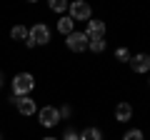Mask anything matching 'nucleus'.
<instances>
[{
    "instance_id": "1",
    "label": "nucleus",
    "mask_w": 150,
    "mask_h": 140,
    "mask_svg": "<svg viewBox=\"0 0 150 140\" xmlns=\"http://www.w3.org/2000/svg\"><path fill=\"white\" fill-rule=\"evenodd\" d=\"M33 88H35V78L30 73H18L13 78V93H15V98H28L33 93Z\"/></svg>"
},
{
    "instance_id": "2",
    "label": "nucleus",
    "mask_w": 150,
    "mask_h": 140,
    "mask_svg": "<svg viewBox=\"0 0 150 140\" xmlns=\"http://www.w3.org/2000/svg\"><path fill=\"white\" fill-rule=\"evenodd\" d=\"M68 10H70V18H73L75 23H78V20L85 23V20H90V15H93V8L88 5L85 0H75V3H70Z\"/></svg>"
},
{
    "instance_id": "3",
    "label": "nucleus",
    "mask_w": 150,
    "mask_h": 140,
    "mask_svg": "<svg viewBox=\"0 0 150 140\" xmlns=\"http://www.w3.org/2000/svg\"><path fill=\"white\" fill-rule=\"evenodd\" d=\"M28 38H30L35 45H45L50 40V28L45 25V23H35V25L28 30Z\"/></svg>"
},
{
    "instance_id": "4",
    "label": "nucleus",
    "mask_w": 150,
    "mask_h": 140,
    "mask_svg": "<svg viewBox=\"0 0 150 140\" xmlns=\"http://www.w3.org/2000/svg\"><path fill=\"white\" fill-rule=\"evenodd\" d=\"M38 118H40V125H43V128H55V125L60 123V110L53 108V105H45V108L38 113Z\"/></svg>"
},
{
    "instance_id": "5",
    "label": "nucleus",
    "mask_w": 150,
    "mask_h": 140,
    "mask_svg": "<svg viewBox=\"0 0 150 140\" xmlns=\"http://www.w3.org/2000/svg\"><path fill=\"white\" fill-rule=\"evenodd\" d=\"M65 45H68V50H73V53H83V50L88 48V35L73 30L68 38H65Z\"/></svg>"
},
{
    "instance_id": "6",
    "label": "nucleus",
    "mask_w": 150,
    "mask_h": 140,
    "mask_svg": "<svg viewBox=\"0 0 150 140\" xmlns=\"http://www.w3.org/2000/svg\"><path fill=\"white\" fill-rule=\"evenodd\" d=\"M130 70H133V73H138V75L150 73V55H148V53L133 55V58H130Z\"/></svg>"
},
{
    "instance_id": "7",
    "label": "nucleus",
    "mask_w": 150,
    "mask_h": 140,
    "mask_svg": "<svg viewBox=\"0 0 150 140\" xmlns=\"http://www.w3.org/2000/svg\"><path fill=\"white\" fill-rule=\"evenodd\" d=\"M105 20H88V25H85V35H88V40H100V38H105Z\"/></svg>"
},
{
    "instance_id": "8",
    "label": "nucleus",
    "mask_w": 150,
    "mask_h": 140,
    "mask_svg": "<svg viewBox=\"0 0 150 140\" xmlns=\"http://www.w3.org/2000/svg\"><path fill=\"white\" fill-rule=\"evenodd\" d=\"M13 103H15L18 113H20V115H25V118H28V115H33V113H35V110H38L35 100H33L30 95H28V98H13Z\"/></svg>"
},
{
    "instance_id": "9",
    "label": "nucleus",
    "mask_w": 150,
    "mask_h": 140,
    "mask_svg": "<svg viewBox=\"0 0 150 140\" xmlns=\"http://www.w3.org/2000/svg\"><path fill=\"white\" fill-rule=\"evenodd\" d=\"M133 118V105H130V103H118V105H115V120H118V123H128V120Z\"/></svg>"
},
{
    "instance_id": "10",
    "label": "nucleus",
    "mask_w": 150,
    "mask_h": 140,
    "mask_svg": "<svg viewBox=\"0 0 150 140\" xmlns=\"http://www.w3.org/2000/svg\"><path fill=\"white\" fill-rule=\"evenodd\" d=\"M73 28H75V20H73L70 15H63V18L58 20V33H63L65 38H68L70 33H73Z\"/></svg>"
},
{
    "instance_id": "11",
    "label": "nucleus",
    "mask_w": 150,
    "mask_h": 140,
    "mask_svg": "<svg viewBox=\"0 0 150 140\" xmlns=\"http://www.w3.org/2000/svg\"><path fill=\"white\" fill-rule=\"evenodd\" d=\"M80 140H103V133L98 128H85L80 133Z\"/></svg>"
},
{
    "instance_id": "12",
    "label": "nucleus",
    "mask_w": 150,
    "mask_h": 140,
    "mask_svg": "<svg viewBox=\"0 0 150 140\" xmlns=\"http://www.w3.org/2000/svg\"><path fill=\"white\" fill-rule=\"evenodd\" d=\"M10 38H13V40H23V43H25V40H28V28H25V25H15V28L10 30Z\"/></svg>"
},
{
    "instance_id": "13",
    "label": "nucleus",
    "mask_w": 150,
    "mask_h": 140,
    "mask_svg": "<svg viewBox=\"0 0 150 140\" xmlns=\"http://www.w3.org/2000/svg\"><path fill=\"white\" fill-rule=\"evenodd\" d=\"M88 48L93 50V53H103V50L108 48V40L100 38V40H88Z\"/></svg>"
},
{
    "instance_id": "14",
    "label": "nucleus",
    "mask_w": 150,
    "mask_h": 140,
    "mask_svg": "<svg viewBox=\"0 0 150 140\" xmlns=\"http://www.w3.org/2000/svg\"><path fill=\"white\" fill-rule=\"evenodd\" d=\"M68 8H70L68 0H50V10L53 13H65Z\"/></svg>"
},
{
    "instance_id": "15",
    "label": "nucleus",
    "mask_w": 150,
    "mask_h": 140,
    "mask_svg": "<svg viewBox=\"0 0 150 140\" xmlns=\"http://www.w3.org/2000/svg\"><path fill=\"white\" fill-rule=\"evenodd\" d=\"M123 140H145V135H143V130L133 128V130H128V133L123 135Z\"/></svg>"
},
{
    "instance_id": "16",
    "label": "nucleus",
    "mask_w": 150,
    "mask_h": 140,
    "mask_svg": "<svg viewBox=\"0 0 150 140\" xmlns=\"http://www.w3.org/2000/svg\"><path fill=\"white\" fill-rule=\"evenodd\" d=\"M115 58H118L120 63H130V58H133V55H130V50H128V48H118Z\"/></svg>"
},
{
    "instance_id": "17",
    "label": "nucleus",
    "mask_w": 150,
    "mask_h": 140,
    "mask_svg": "<svg viewBox=\"0 0 150 140\" xmlns=\"http://www.w3.org/2000/svg\"><path fill=\"white\" fill-rule=\"evenodd\" d=\"M63 140H80V133H75V130H65Z\"/></svg>"
},
{
    "instance_id": "18",
    "label": "nucleus",
    "mask_w": 150,
    "mask_h": 140,
    "mask_svg": "<svg viewBox=\"0 0 150 140\" xmlns=\"http://www.w3.org/2000/svg\"><path fill=\"white\" fill-rule=\"evenodd\" d=\"M3 83H5V78H3V73H0V88H3Z\"/></svg>"
},
{
    "instance_id": "19",
    "label": "nucleus",
    "mask_w": 150,
    "mask_h": 140,
    "mask_svg": "<svg viewBox=\"0 0 150 140\" xmlns=\"http://www.w3.org/2000/svg\"><path fill=\"white\" fill-rule=\"evenodd\" d=\"M43 140H58V138H43Z\"/></svg>"
},
{
    "instance_id": "20",
    "label": "nucleus",
    "mask_w": 150,
    "mask_h": 140,
    "mask_svg": "<svg viewBox=\"0 0 150 140\" xmlns=\"http://www.w3.org/2000/svg\"><path fill=\"white\" fill-rule=\"evenodd\" d=\"M0 140H3V133H0Z\"/></svg>"
},
{
    "instance_id": "21",
    "label": "nucleus",
    "mask_w": 150,
    "mask_h": 140,
    "mask_svg": "<svg viewBox=\"0 0 150 140\" xmlns=\"http://www.w3.org/2000/svg\"><path fill=\"white\" fill-rule=\"evenodd\" d=\"M148 83H150V80H148Z\"/></svg>"
}]
</instances>
